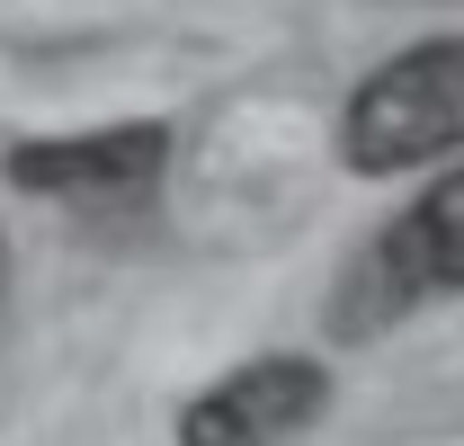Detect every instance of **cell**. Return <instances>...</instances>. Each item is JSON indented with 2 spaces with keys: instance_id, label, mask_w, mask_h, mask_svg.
<instances>
[{
  "instance_id": "2",
  "label": "cell",
  "mask_w": 464,
  "mask_h": 446,
  "mask_svg": "<svg viewBox=\"0 0 464 446\" xmlns=\"http://www.w3.org/2000/svg\"><path fill=\"white\" fill-rule=\"evenodd\" d=\"M429 295H464V161H447L429 179V197L402 206L331 286V339H375L393 331L411 304Z\"/></svg>"
},
{
  "instance_id": "4",
  "label": "cell",
  "mask_w": 464,
  "mask_h": 446,
  "mask_svg": "<svg viewBox=\"0 0 464 446\" xmlns=\"http://www.w3.org/2000/svg\"><path fill=\"white\" fill-rule=\"evenodd\" d=\"M331 393L340 375L322 357H295V348L241 357L232 375L179 402V446H295L331 420Z\"/></svg>"
},
{
  "instance_id": "3",
  "label": "cell",
  "mask_w": 464,
  "mask_h": 446,
  "mask_svg": "<svg viewBox=\"0 0 464 446\" xmlns=\"http://www.w3.org/2000/svg\"><path fill=\"white\" fill-rule=\"evenodd\" d=\"M161 170H170L161 116H125V125H90V134H27L0 152V179L45 206H143L161 188Z\"/></svg>"
},
{
  "instance_id": "1",
  "label": "cell",
  "mask_w": 464,
  "mask_h": 446,
  "mask_svg": "<svg viewBox=\"0 0 464 446\" xmlns=\"http://www.w3.org/2000/svg\"><path fill=\"white\" fill-rule=\"evenodd\" d=\"M429 161H464V36L402 45L366 72L340 108V170L348 179H411Z\"/></svg>"
}]
</instances>
